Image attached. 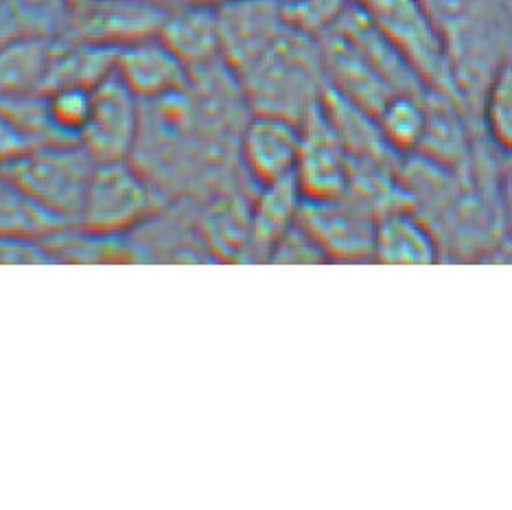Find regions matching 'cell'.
Returning <instances> with one entry per match:
<instances>
[{
  "instance_id": "6da1fadb",
  "label": "cell",
  "mask_w": 512,
  "mask_h": 510,
  "mask_svg": "<svg viewBox=\"0 0 512 510\" xmlns=\"http://www.w3.org/2000/svg\"><path fill=\"white\" fill-rule=\"evenodd\" d=\"M239 81L250 112L302 123L327 88L320 40L287 27Z\"/></svg>"
},
{
  "instance_id": "7a4b0ae2",
  "label": "cell",
  "mask_w": 512,
  "mask_h": 510,
  "mask_svg": "<svg viewBox=\"0 0 512 510\" xmlns=\"http://www.w3.org/2000/svg\"><path fill=\"white\" fill-rule=\"evenodd\" d=\"M97 160L79 143H53L0 167L29 200L66 226H77Z\"/></svg>"
},
{
  "instance_id": "3957f363",
  "label": "cell",
  "mask_w": 512,
  "mask_h": 510,
  "mask_svg": "<svg viewBox=\"0 0 512 510\" xmlns=\"http://www.w3.org/2000/svg\"><path fill=\"white\" fill-rule=\"evenodd\" d=\"M353 5L397 46L429 90L458 99L445 40L423 0H353Z\"/></svg>"
},
{
  "instance_id": "277c9868",
  "label": "cell",
  "mask_w": 512,
  "mask_h": 510,
  "mask_svg": "<svg viewBox=\"0 0 512 510\" xmlns=\"http://www.w3.org/2000/svg\"><path fill=\"white\" fill-rule=\"evenodd\" d=\"M154 211V191L130 160L97 162L79 224L92 233L121 237Z\"/></svg>"
},
{
  "instance_id": "5b68a950",
  "label": "cell",
  "mask_w": 512,
  "mask_h": 510,
  "mask_svg": "<svg viewBox=\"0 0 512 510\" xmlns=\"http://www.w3.org/2000/svg\"><path fill=\"white\" fill-rule=\"evenodd\" d=\"M143 125V101L119 75H110L92 90V108L79 145L97 162L130 160Z\"/></svg>"
},
{
  "instance_id": "8992f818",
  "label": "cell",
  "mask_w": 512,
  "mask_h": 510,
  "mask_svg": "<svg viewBox=\"0 0 512 510\" xmlns=\"http://www.w3.org/2000/svg\"><path fill=\"white\" fill-rule=\"evenodd\" d=\"M221 60L239 77L287 31L283 0H224L215 5Z\"/></svg>"
},
{
  "instance_id": "52a82bcc",
  "label": "cell",
  "mask_w": 512,
  "mask_h": 510,
  "mask_svg": "<svg viewBox=\"0 0 512 510\" xmlns=\"http://www.w3.org/2000/svg\"><path fill=\"white\" fill-rule=\"evenodd\" d=\"M298 222L318 241L327 259L362 261L372 257L377 219L362 202L346 193L309 200L302 197Z\"/></svg>"
},
{
  "instance_id": "ba28073f",
  "label": "cell",
  "mask_w": 512,
  "mask_h": 510,
  "mask_svg": "<svg viewBox=\"0 0 512 510\" xmlns=\"http://www.w3.org/2000/svg\"><path fill=\"white\" fill-rule=\"evenodd\" d=\"M167 11L169 5L162 0H90L73 9L62 38L121 49L158 36Z\"/></svg>"
},
{
  "instance_id": "9c48e42d",
  "label": "cell",
  "mask_w": 512,
  "mask_h": 510,
  "mask_svg": "<svg viewBox=\"0 0 512 510\" xmlns=\"http://www.w3.org/2000/svg\"><path fill=\"white\" fill-rule=\"evenodd\" d=\"M353 158L348 156L340 136L324 117L320 103L300 123V149L294 178L302 197L342 195L351 182Z\"/></svg>"
},
{
  "instance_id": "30bf717a",
  "label": "cell",
  "mask_w": 512,
  "mask_h": 510,
  "mask_svg": "<svg viewBox=\"0 0 512 510\" xmlns=\"http://www.w3.org/2000/svg\"><path fill=\"white\" fill-rule=\"evenodd\" d=\"M300 149V123L265 112H250L239 132V154L252 180L274 184L294 178Z\"/></svg>"
},
{
  "instance_id": "8fae6325",
  "label": "cell",
  "mask_w": 512,
  "mask_h": 510,
  "mask_svg": "<svg viewBox=\"0 0 512 510\" xmlns=\"http://www.w3.org/2000/svg\"><path fill=\"white\" fill-rule=\"evenodd\" d=\"M123 84L143 103L158 101L189 86L191 71L160 36H149L116 51V68Z\"/></svg>"
},
{
  "instance_id": "7c38bea8",
  "label": "cell",
  "mask_w": 512,
  "mask_h": 510,
  "mask_svg": "<svg viewBox=\"0 0 512 510\" xmlns=\"http://www.w3.org/2000/svg\"><path fill=\"white\" fill-rule=\"evenodd\" d=\"M189 71L221 60L217 11L213 5H171L158 31Z\"/></svg>"
},
{
  "instance_id": "4fadbf2b",
  "label": "cell",
  "mask_w": 512,
  "mask_h": 510,
  "mask_svg": "<svg viewBox=\"0 0 512 510\" xmlns=\"http://www.w3.org/2000/svg\"><path fill=\"white\" fill-rule=\"evenodd\" d=\"M372 257L388 265H432L438 246L421 219L405 208H392L377 217Z\"/></svg>"
},
{
  "instance_id": "5bb4252c",
  "label": "cell",
  "mask_w": 512,
  "mask_h": 510,
  "mask_svg": "<svg viewBox=\"0 0 512 510\" xmlns=\"http://www.w3.org/2000/svg\"><path fill=\"white\" fill-rule=\"evenodd\" d=\"M57 42L60 38H18L0 44V97L42 92Z\"/></svg>"
},
{
  "instance_id": "9a60e30c",
  "label": "cell",
  "mask_w": 512,
  "mask_h": 510,
  "mask_svg": "<svg viewBox=\"0 0 512 510\" xmlns=\"http://www.w3.org/2000/svg\"><path fill=\"white\" fill-rule=\"evenodd\" d=\"M427 125L416 152L440 167H453L467 154L469 138L462 119V103L445 92L427 90Z\"/></svg>"
},
{
  "instance_id": "2e32d148",
  "label": "cell",
  "mask_w": 512,
  "mask_h": 510,
  "mask_svg": "<svg viewBox=\"0 0 512 510\" xmlns=\"http://www.w3.org/2000/svg\"><path fill=\"white\" fill-rule=\"evenodd\" d=\"M116 51L119 49H112V46L60 38L42 92L62 86L95 90L114 75Z\"/></svg>"
},
{
  "instance_id": "e0dca14e",
  "label": "cell",
  "mask_w": 512,
  "mask_h": 510,
  "mask_svg": "<svg viewBox=\"0 0 512 510\" xmlns=\"http://www.w3.org/2000/svg\"><path fill=\"white\" fill-rule=\"evenodd\" d=\"M71 0H0V44L18 38H62Z\"/></svg>"
},
{
  "instance_id": "ac0fdd59",
  "label": "cell",
  "mask_w": 512,
  "mask_h": 510,
  "mask_svg": "<svg viewBox=\"0 0 512 510\" xmlns=\"http://www.w3.org/2000/svg\"><path fill=\"white\" fill-rule=\"evenodd\" d=\"M302 193L296 178L265 184L250 219V239L259 252L270 254L281 237L298 222Z\"/></svg>"
},
{
  "instance_id": "d6986e66",
  "label": "cell",
  "mask_w": 512,
  "mask_h": 510,
  "mask_svg": "<svg viewBox=\"0 0 512 510\" xmlns=\"http://www.w3.org/2000/svg\"><path fill=\"white\" fill-rule=\"evenodd\" d=\"M66 228L22 193L5 173H0V237H36L46 239Z\"/></svg>"
},
{
  "instance_id": "ffe728a7",
  "label": "cell",
  "mask_w": 512,
  "mask_h": 510,
  "mask_svg": "<svg viewBox=\"0 0 512 510\" xmlns=\"http://www.w3.org/2000/svg\"><path fill=\"white\" fill-rule=\"evenodd\" d=\"M425 95H394L377 114L381 134L397 154L416 152L423 141L427 125Z\"/></svg>"
},
{
  "instance_id": "44dd1931",
  "label": "cell",
  "mask_w": 512,
  "mask_h": 510,
  "mask_svg": "<svg viewBox=\"0 0 512 510\" xmlns=\"http://www.w3.org/2000/svg\"><path fill=\"white\" fill-rule=\"evenodd\" d=\"M482 119L488 136L512 154V68H499L482 95Z\"/></svg>"
},
{
  "instance_id": "7402d4cb",
  "label": "cell",
  "mask_w": 512,
  "mask_h": 510,
  "mask_svg": "<svg viewBox=\"0 0 512 510\" xmlns=\"http://www.w3.org/2000/svg\"><path fill=\"white\" fill-rule=\"evenodd\" d=\"M46 112L53 130L60 134L64 141H77L79 134L86 127L92 108V90L79 86H62L44 92Z\"/></svg>"
},
{
  "instance_id": "603a6c76",
  "label": "cell",
  "mask_w": 512,
  "mask_h": 510,
  "mask_svg": "<svg viewBox=\"0 0 512 510\" xmlns=\"http://www.w3.org/2000/svg\"><path fill=\"white\" fill-rule=\"evenodd\" d=\"M353 0H283L287 25L311 38L329 33L351 7Z\"/></svg>"
},
{
  "instance_id": "cb8c5ba5",
  "label": "cell",
  "mask_w": 512,
  "mask_h": 510,
  "mask_svg": "<svg viewBox=\"0 0 512 510\" xmlns=\"http://www.w3.org/2000/svg\"><path fill=\"white\" fill-rule=\"evenodd\" d=\"M44 145L53 143H46L9 103L0 101V167L16 162Z\"/></svg>"
},
{
  "instance_id": "d4e9b609",
  "label": "cell",
  "mask_w": 512,
  "mask_h": 510,
  "mask_svg": "<svg viewBox=\"0 0 512 510\" xmlns=\"http://www.w3.org/2000/svg\"><path fill=\"white\" fill-rule=\"evenodd\" d=\"M272 261L276 263H318L327 261V254L322 252L318 241L309 235V230L296 222L287 233L276 243L270 252Z\"/></svg>"
},
{
  "instance_id": "484cf974",
  "label": "cell",
  "mask_w": 512,
  "mask_h": 510,
  "mask_svg": "<svg viewBox=\"0 0 512 510\" xmlns=\"http://www.w3.org/2000/svg\"><path fill=\"white\" fill-rule=\"evenodd\" d=\"M51 261L55 259L44 239L0 237V265H31Z\"/></svg>"
},
{
  "instance_id": "4316f807",
  "label": "cell",
  "mask_w": 512,
  "mask_h": 510,
  "mask_svg": "<svg viewBox=\"0 0 512 510\" xmlns=\"http://www.w3.org/2000/svg\"><path fill=\"white\" fill-rule=\"evenodd\" d=\"M162 3L165 5H186V3H193V5H219V3H224V0H162Z\"/></svg>"
},
{
  "instance_id": "83f0119b",
  "label": "cell",
  "mask_w": 512,
  "mask_h": 510,
  "mask_svg": "<svg viewBox=\"0 0 512 510\" xmlns=\"http://www.w3.org/2000/svg\"><path fill=\"white\" fill-rule=\"evenodd\" d=\"M86 3H90V0H71L73 9H75V7H81V5H86Z\"/></svg>"
},
{
  "instance_id": "f1b7e54d",
  "label": "cell",
  "mask_w": 512,
  "mask_h": 510,
  "mask_svg": "<svg viewBox=\"0 0 512 510\" xmlns=\"http://www.w3.org/2000/svg\"><path fill=\"white\" fill-rule=\"evenodd\" d=\"M508 66H510V68H512V57H510V60H508Z\"/></svg>"
},
{
  "instance_id": "f546056e",
  "label": "cell",
  "mask_w": 512,
  "mask_h": 510,
  "mask_svg": "<svg viewBox=\"0 0 512 510\" xmlns=\"http://www.w3.org/2000/svg\"><path fill=\"white\" fill-rule=\"evenodd\" d=\"M508 5H510V7H512V0H508Z\"/></svg>"
}]
</instances>
